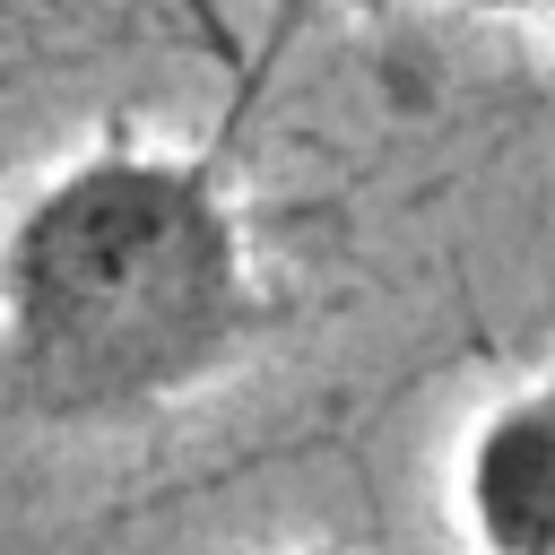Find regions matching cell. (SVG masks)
Instances as JSON below:
<instances>
[{"label": "cell", "mask_w": 555, "mask_h": 555, "mask_svg": "<svg viewBox=\"0 0 555 555\" xmlns=\"http://www.w3.org/2000/svg\"><path fill=\"white\" fill-rule=\"evenodd\" d=\"M269 330L234 182L199 147L95 139L0 234V399L35 425H147Z\"/></svg>", "instance_id": "6da1fadb"}, {"label": "cell", "mask_w": 555, "mask_h": 555, "mask_svg": "<svg viewBox=\"0 0 555 555\" xmlns=\"http://www.w3.org/2000/svg\"><path fill=\"white\" fill-rule=\"evenodd\" d=\"M460 520L494 555H555V382H529L468 425Z\"/></svg>", "instance_id": "7a4b0ae2"}, {"label": "cell", "mask_w": 555, "mask_h": 555, "mask_svg": "<svg viewBox=\"0 0 555 555\" xmlns=\"http://www.w3.org/2000/svg\"><path fill=\"white\" fill-rule=\"evenodd\" d=\"M520 9H555V0H520Z\"/></svg>", "instance_id": "3957f363"}]
</instances>
